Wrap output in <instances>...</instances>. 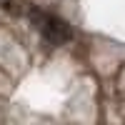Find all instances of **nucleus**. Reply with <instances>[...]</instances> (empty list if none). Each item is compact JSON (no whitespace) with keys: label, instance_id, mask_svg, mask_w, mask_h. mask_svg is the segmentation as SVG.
I'll use <instances>...</instances> for the list:
<instances>
[{"label":"nucleus","instance_id":"1","mask_svg":"<svg viewBox=\"0 0 125 125\" xmlns=\"http://www.w3.org/2000/svg\"><path fill=\"white\" fill-rule=\"evenodd\" d=\"M33 23H35V28L40 30V33H43V38L48 40V43H53V45H62V43H68V40L73 38V25L68 23V20L58 18V15L35 10L33 13Z\"/></svg>","mask_w":125,"mask_h":125},{"label":"nucleus","instance_id":"2","mask_svg":"<svg viewBox=\"0 0 125 125\" xmlns=\"http://www.w3.org/2000/svg\"><path fill=\"white\" fill-rule=\"evenodd\" d=\"M0 5H5L8 10H13V13H18V8H15V0H0Z\"/></svg>","mask_w":125,"mask_h":125}]
</instances>
